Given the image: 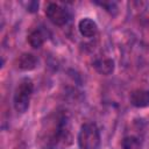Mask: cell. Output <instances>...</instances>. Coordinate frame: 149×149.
<instances>
[{"label":"cell","instance_id":"1","mask_svg":"<svg viewBox=\"0 0 149 149\" xmlns=\"http://www.w3.org/2000/svg\"><path fill=\"white\" fill-rule=\"evenodd\" d=\"M41 141L47 149H59L71 143L70 122L65 111L57 109L48 116L41 129Z\"/></svg>","mask_w":149,"mask_h":149},{"label":"cell","instance_id":"2","mask_svg":"<svg viewBox=\"0 0 149 149\" xmlns=\"http://www.w3.org/2000/svg\"><path fill=\"white\" fill-rule=\"evenodd\" d=\"M33 93H34V81L29 77L21 78L13 94V106L17 113L23 114L28 111Z\"/></svg>","mask_w":149,"mask_h":149},{"label":"cell","instance_id":"3","mask_svg":"<svg viewBox=\"0 0 149 149\" xmlns=\"http://www.w3.org/2000/svg\"><path fill=\"white\" fill-rule=\"evenodd\" d=\"M77 142L79 149H101V134L97 123H83L77 136Z\"/></svg>","mask_w":149,"mask_h":149},{"label":"cell","instance_id":"4","mask_svg":"<svg viewBox=\"0 0 149 149\" xmlns=\"http://www.w3.org/2000/svg\"><path fill=\"white\" fill-rule=\"evenodd\" d=\"M44 13H45L47 19L54 26H57V27L65 26L71 20V16H72V14L68 7H65L61 3H57V2H49L45 6Z\"/></svg>","mask_w":149,"mask_h":149},{"label":"cell","instance_id":"5","mask_svg":"<svg viewBox=\"0 0 149 149\" xmlns=\"http://www.w3.org/2000/svg\"><path fill=\"white\" fill-rule=\"evenodd\" d=\"M129 102L136 108H144L149 106V90L148 88H136L129 94Z\"/></svg>","mask_w":149,"mask_h":149},{"label":"cell","instance_id":"6","mask_svg":"<svg viewBox=\"0 0 149 149\" xmlns=\"http://www.w3.org/2000/svg\"><path fill=\"white\" fill-rule=\"evenodd\" d=\"M37 64H38V58L34 54H30V52L21 54L15 61L16 69L21 71H31L36 69Z\"/></svg>","mask_w":149,"mask_h":149},{"label":"cell","instance_id":"7","mask_svg":"<svg viewBox=\"0 0 149 149\" xmlns=\"http://www.w3.org/2000/svg\"><path fill=\"white\" fill-rule=\"evenodd\" d=\"M78 30L81 36L86 38H91L98 33V24L91 17H83L78 22Z\"/></svg>","mask_w":149,"mask_h":149},{"label":"cell","instance_id":"8","mask_svg":"<svg viewBox=\"0 0 149 149\" xmlns=\"http://www.w3.org/2000/svg\"><path fill=\"white\" fill-rule=\"evenodd\" d=\"M47 38H48V35H47L45 29H43V28H35V29H33L28 34L27 42H28V44L33 49H38V48H41L44 44Z\"/></svg>","mask_w":149,"mask_h":149},{"label":"cell","instance_id":"9","mask_svg":"<svg viewBox=\"0 0 149 149\" xmlns=\"http://www.w3.org/2000/svg\"><path fill=\"white\" fill-rule=\"evenodd\" d=\"M92 66L98 73H100L102 76H109L114 72L115 62H114V59L107 58V57L106 58H98V59L93 61Z\"/></svg>","mask_w":149,"mask_h":149},{"label":"cell","instance_id":"10","mask_svg":"<svg viewBox=\"0 0 149 149\" xmlns=\"http://www.w3.org/2000/svg\"><path fill=\"white\" fill-rule=\"evenodd\" d=\"M121 147L122 149H143L142 141L137 136H125L121 141Z\"/></svg>","mask_w":149,"mask_h":149},{"label":"cell","instance_id":"11","mask_svg":"<svg viewBox=\"0 0 149 149\" xmlns=\"http://www.w3.org/2000/svg\"><path fill=\"white\" fill-rule=\"evenodd\" d=\"M94 3L95 5H98V6H100V7H102L107 13H109L111 15H115L116 13H118V5H116V2H114V1H102V2H100V1H94Z\"/></svg>","mask_w":149,"mask_h":149},{"label":"cell","instance_id":"12","mask_svg":"<svg viewBox=\"0 0 149 149\" xmlns=\"http://www.w3.org/2000/svg\"><path fill=\"white\" fill-rule=\"evenodd\" d=\"M24 6H26L27 12H29V13H36L38 10L40 3H38V1H28V2L24 3Z\"/></svg>","mask_w":149,"mask_h":149}]
</instances>
